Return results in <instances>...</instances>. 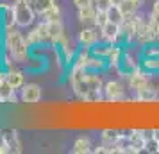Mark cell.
Returning a JSON list of instances; mask_svg holds the SVG:
<instances>
[{"mask_svg": "<svg viewBox=\"0 0 159 154\" xmlns=\"http://www.w3.org/2000/svg\"><path fill=\"white\" fill-rule=\"evenodd\" d=\"M2 43H4V50L9 52V56L15 59V63H27L29 61L30 45L27 43V38L18 29H15V25L4 29Z\"/></svg>", "mask_w": 159, "mask_h": 154, "instance_id": "cell-1", "label": "cell"}, {"mask_svg": "<svg viewBox=\"0 0 159 154\" xmlns=\"http://www.w3.org/2000/svg\"><path fill=\"white\" fill-rule=\"evenodd\" d=\"M13 11H15V22L18 27H30L36 20V11L32 9L29 0H15Z\"/></svg>", "mask_w": 159, "mask_h": 154, "instance_id": "cell-2", "label": "cell"}, {"mask_svg": "<svg viewBox=\"0 0 159 154\" xmlns=\"http://www.w3.org/2000/svg\"><path fill=\"white\" fill-rule=\"evenodd\" d=\"M127 88L130 90V91H139V90H143L145 86H148L152 82V79H150V73L147 72V70H143L141 66L139 68H136L134 72H130L127 77Z\"/></svg>", "mask_w": 159, "mask_h": 154, "instance_id": "cell-3", "label": "cell"}, {"mask_svg": "<svg viewBox=\"0 0 159 154\" xmlns=\"http://www.w3.org/2000/svg\"><path fill=\"white\" fill-rule=\"evenodd\" d=\"M104 100L109 102H122L125 100V86L122 81L118 79H111V81L104 82Z\"/></svg>", "mask_w": 159, "mask_h": 154, "instance_id": "cell-4", "label": "cell"}, {"mask_svg": "<svg viewBox=\"0 0 159 154\" xmlns=\"http://www.w3.org/2000/svg\"><path fill=\"white\" fill-rule=\"evenodd\" d=\"M102 40L100 36V29L97 25H82V29L79 30V36H77V43L79 47H88L91 49L95 43H98Z\"/></svg>", "mask_w": 159, "mask_h": 154, "instance_id": "cell-5", "label": "cell"}, {"mask_svg": "<svg viewBox=\"0 0 159 154\" xmlns=\"http://www.w3.org/2000/svg\"><path fill=\"white\" fill-rule=\"evenodd\" d=\"M41 97H43V90L36 82H27L20 90V100L25 104H36L41 100Z\"/></svg>", "mask_w": 159, "mask_h": 154, "instance_id": "cell-6", "label": "cell"}, {"mask_svg": "<svg viewBox=\"0 0 159 154\" xmlns=\"http://www.w3.org/2000/svg\"><path fill=\"white\" fill-rule=\"evenodd\" d=\"M127 136V151L129 152H141L145 151V142H147V131H139L134 129L130 131Z\"/></svg>", "mask_w": 159, "mask_h": 154, "instance_id": "cell-7", "label": "cell"}, {"mask_svg": "<svg viewBox=\"0 0 159 154\" xmlns=\"http://www.w3.org/2000/svg\"><path fill=\"white\" fill-rule=\"evenodd\" d=\"M100 36L102 40H106L109 43H116V45H123L122 41V34H120V25L113 22H107L104 27L100 29ZM125 47V45H123Z\"/></svg>", "mask_w": 159, "mask_h": 154, "instance_id": "cell-8", "label": "cell"}, {"mask_svg": "<svg viewBox=\"0 0 159 154\" xmlns=\"http://www.w3.org/2000/svg\"><path fill=\"white\" fill-rule=\"evenodd\" d=\"M123 45H116L113 43V47H111V50H109L107 54V70H115L116 73H118V66H120V61H122L123 58Z\"/></svg>", "mask_w": 159, "mask_h": 154, "instance_id": "cell-9", "label": "cell"}, {"mask_svg": "<svg viewBox=\"0 0 159 154\" xmlns=\"http://www.w3.org/2000/svg\"><path fill=\"white\" fill-rule=\"evenodd\" d=\"M95 18H97V7L93 4L77 9V20L80 22V25H95Z\"/></svg>", "mask_w": 159, "mask_h": 154, "instance_id": "cell-10", "label": "cell"}, {"mask_svg": "<svg viewBox=\"0 0 159 154\" xmlns=\"http://www.w3.org/2000/svg\"><path fill=\"white\" fill-rule=\"evenodd\" d=\"M132 100H136V102H152V100H157V86L154 82H150L143 90L136 91Z\"/></svg>", "mask_w": 159, "mask_h": 154, "instance_id": "cell-11", "label": "cell"}, {"mask_svg": "<svg viewBox=\"0 0 159 154\" xmlns=\"http://www.w3.org/2000/svg\"><path fill=\"white\" fill-rule=\"evenodd\" d=\"M84 68H86L88 72H98V73H102L104 70H107V59H106V58H98V56H93V54H91V56L86 59Z\"/></svg>", "mask_w": 159, "mask_h": 154, "instance_id": "cell-12", "label": "cell"}, {"mask_svg": "<svg viewBox=\"0 0 159 154\" xmlns=\"http://www.w3.org/2000/svg\"><path fill=\"white\" fill-rule=\"evenodd\" d=\"M93 143H91V140L88 138V136H79V138L73 142L72 145V152L73 154H89L93 152Z\"/></svg>", "mask_w": 159, "mask_h": 154, "instance_id": "cell-13", "label": "cell"}, {"mask_svg": "<svg viewBox=\"0 0 159 154\" xmlns=\"http://www.w3.org/2000/svg\"><path fill=\"white\" fill-rule=\"evenodd\" d=\"M41 22H47V23H54V22H63V13H61V7L57 4H52L48 9H45L41 13Z\"/></svg>", "mask_w": 159, "mask_h": 154, "instance_id": "cell-14", "label": "cell"}, {"mask_svg": "<svg viewBox=\"0 0 159 154\" xmlns=\"http://www.w3.org/2000/svg\"><path fill=\"white\" fill-rule=\"evenodd\" d=\"M6 81H7L15 90H22V86L25 84V75H23V72H20V70L11 68V70L6 72Z\"/></svg>", "mask_w": 159, "mask_h": 154, "instance_id": "cell-15", "label": "cell"}, {"mask_svg": "<svg viewBox=\"0 0 159 154\" xmlns=\"http://www.w3.org/2000/svg\"><path fill=\"white\" fill-rule=\"evenodd\" d=\"M143 2L145 0H123L120 9H122V13L125 15V18H127V16L136 15L138 11L143 7Z\"/></svg>", "mask_w": 159, "mask_h": 154, "instance_id": "cell-16", "label": "cell"}, {"mask_svg": "<svg viewBox=\"0 0 159 154\" xmlns=\"http://www.w3.org/2000/svg\"><path fill=\"white\" fill-rule=\"evenodd\" d=\"M4 134V142H6V145H7L9 152H20L22 151V143H20V140H18V134L16 131H7V133H2Z\"/></svg>", "mask_w": 159, "mask_h": 154, "instance_id": "cell-17", "label": "cell"}, {"mask_svg": "<svg viewBox=\"0 0 159 154\" xmlns=\"http://www.w3.org/2000/svg\"><path fill=\"white\" fill-rule=\"evenodd\" d=\"M111 47H113V43H109L106 40H100L98 43H95L93 47H91V54H93V56H98V58H107Z\"/></svg>", "mask_w": 159, "mask_h": 154, "instance_id": "cell-18", "label": "cell"}, {"mask_svg": "<svg viewBox=\"0 0 159 154\" xmlns=\"http://www.w3.org/2000/svg\"><path fill=\"white\" fill-rule=\"evenodd\" d=\"M107 15H109V22L118 23V25H122L123 20H125V15L122 13L120 6H111V9L107 11Z\"/></svg>", "mask_w": 159, "mask_h": 154, "instance_id": "cell-19", "label": "cell"}, {"mask_svg": "<svg viewBox=\"0 0 159 154\" xmlns=\"http://www.w3.org/2000/svg\"><path fill=\"white\" fill-rule=\"evenodd\" d=\"M29 4L36 11V15H41L45 9H48L52 4H56V0H29Z\"/></svg>", "mask_w": 159, "mask_h": 154, "instance_id": "cell-20", "label": "cell"}, {"mask_svg": "<svg viewBox=\"0 0 159 154\" xmlns=\"http://www.w3.org/2000/svg\"><path fill=\"white\" fill-rule=\"evenodd\" d=\"M109 22V15L107 11H97V18H95V25L98 27V29H102L106 23Z\"/></svg>", "mask_w": 159, "mask_h": 154, "instance_id": "cell-21", "label": "cell"}, {"mask_svg": "<svg viewBox=\"0 0 159 154\" xmlns=\"http://www.w3.org/2000/svg\"><path fill=\"white\" fill-rule=\"evenodd\" d=\"M93 6L97 7V11H109L113 2L111 0H93Z\"/></svg>", "mask_w": 159, "mask_h": 154, "instance_id": "cell-22", "label": "cell"}, {"mask_svg": "<svg viewBox=\"0 0 159 154\" xmlns=\"http://www.w3.org/2000/svg\"><path fill=\"white\" fill-rule=\"evenodd\" d=\"M73 6L79 9V7H84V6H89V4H93V0H72Z\"/></svg>", "mask_w": 159, "mask_h": 154, "instance_id": "cell-23", "label": "cell"}, {"mask_svg": "<svg viewBox=\"0 0 159 154\" xmlns=\"http://www.w3.org/2000/svg\"><path fill=\"white\" fill-rule=\"evenodd\" d=\"M111 2H113V6H122L123 0H111Z\"/></svg>", "mask_w": 159, "mask_h": 154, "instance_id": "cell-24", "label": "cell"}]
</instances>
